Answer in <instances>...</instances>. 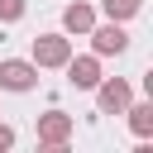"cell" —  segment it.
<instances>
[{"label": "cell", "mask_w": 153, "mask_h": 153, "mask_svg": "<svg viewBox=\"0 0 153 153\" xmlns=\"http://www.w3.org/2000/svg\"><path fill=\"white\" fill-rule=\"evenodd\" d=\"M72 57V38L67 33H38L33 38V67H62Z\"/></svg>", "instance_id": "cell-1"}, {"label": "cell", "mask_w": 153, "mask_h": 153, "mask_svg": "<svg viewBox=\"0 0 153 153\" xmlns=\"http://www.w3.org/2000/svg\"><path fill=\"white\" fill-rule=\"evenodd\" d=\"M91 48H96V57H115V53L129 48V33L120 29V19H110V24H91Z\"/></svg>", "instance_id": "cell-2"}, {"label": "cell", "mask_w": 153, "mask_h": 153, "mask_svg": "<svg viewBox=\"0 0 153 153\" xmlns=\"http://www.w3.org/2000/svg\"><path fill=\"white\" fill-rule=\"evenodd\" d=\"M96 100H100V110H105V115H124V105L134 100V86H129V81H120V76H110V81L100 76V81H96Z\"/></svg>", "instance_id": "cell-3"}, {"label": "cell", "mask_w": 153, "mask_h": 153, "mask_svg": "<svg viewBox=\"0 0 153 153\" xmlns=\"http://www.w3.org/2000/svg\"><path fill=\"white\" fill-rule=\"evenodd\" d=\"M33 86H38V67L33 62H19V57L0 62V91H33Z\"/></svg>", "instance_id": "cell-4"}, {"label": "cell", "mask_w": 153, "mask_h": 153, "mask_svg": "<svg viewBox=\"0 0 153 153\" xmlns=\"http://www.w3.org/2000/svg\"><path fill=\"white\" fill-rule=\"evenodd\" d=\"M72 115H62V110H48V115H38V143H48V148H62L67 139H72Z\"/></svg>", "instance_id": "cell-5"}, {"label": "cell", "mask_w": 153, "mask_h": 153, "mask_svg": "<svg viewBox=\"0 0 153 153\" xmlns=\"http://www.w3.org/2000/svg\"><path fill=\"white\" fill-rule=\"evenodd\" d=\"M62 67H67V81H72L76 91H96V81H100V57H96V53H91V57H67Z\"/></svg>", "instance_id": "cell-6"}, {"label": "cell", "mask_w": 153, "mask_h": 153, "mask_svg": "<svg viewBox=\"0 0 153 153\" xmlns=\"http://www.w3.org/2000/svg\"><path fill=\"white\" fill-rule=\"evenodd\" d=\"M91 24H96V10H91V5L76 0V5L62 10V29H67V33H91Z\"/></svg>", "instance_id": "cell-7"}, {"label": "cell", "mask_w": 153, "mask_h": 153, "mask_svg": "<svg viewBox=\"0 0 153 153\" xmlns=\"http://www.w3.org/2000/svg\"><path fill=\"white\" fill-rule=\"evenodd\" d=\"M124 115H129V129H134L139 139H148V134H153V105H148V100H139V105L129 100V105H124Z\"/></svg>", "instance_id": "cell-8"}, {"label": "cell", "mask_w": 153, "mask_h": 153, "mask_svg": "<svg viewBox=\"0 0 153 153\" xmlns=\"http://www.w3.org/2000/svg\"><path fill=\"white\" fill-rule=\"evenodd\" d=\"M100 5H105L110 19H134V14L143 10V0H100Z\"/></svg>", "instance_id": "cell-9"}, {"label": "cell", "mask_w": 153, "mask_h": 153, "mask_svg": "<svg viewBox=\"0 0 153 153\" xmlns=\"http://www.w3.org/2000/svg\"><path fill=\"white\" fill-rule=\"evenodd\" d=\"M24 19V0H0V24H14Z\"/></svg>", "instance_id": "cell-10"}, {"label": "cell", "mask_w": 153, "mask_h": 153, "mask_svg": "<svg viewBox=\"0 0 153 153\" xmlns=\"http://www.w3.org/2000/svg\"><path fill=\"white\" fill-rule=\"evenodd\" d=\"M5 148H14V129H10V124H0V153H5Z\"/></svg>", "instance_id": "cell-11"}]
</instances>
